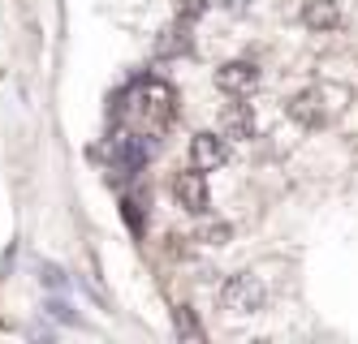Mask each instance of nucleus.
I'll return each mask as SVG.
<instances>
[{"instance_id": "4", "label": "nucleus", "mask_w": 358, "mask_h": 344, "mask_svg": "<svg viewBox=\"0 0 358 344\" xmlns=\"http://www.w3.org/2000/svg\"><path fill=\"white\" fill-rule=\"evenodd\" d=\"M224 160H229V142H224V134L203 129V134L190 138V164H194L199 172H216Z\"/></svg>"}, {"instance_id": "5", "label": "nucleus", "mask_w": 358, "mask_h": 344, "mask_svg": "<svg viewBox=\"0 0 358 344\" xmlns=\"http://www.w3.org/2000/svg\"><path fill=\"white\" fill-rule=\"evenodd\" d=\"M216 87H220L224 95L242 99V95H250L255 87H259V69H255L250 61H229V65L216 69Z\"/></svg>"}, {"instance_id": "12", "label": "nucleus", "mask_w": 358, "mask_h": 344, "mask_svg": "<svg viewBox=\"0 0 358 344\" xmlns=\"http://www.w3.org/2000/svg\"><path fill=\"white\" fill-rule=\"evenodd\" d=\"M177 13H182L186 22H194V17L208 13V0H177Z\"/></svg>"}, {"instance_id": "7", "label": "nucleus", "mask_w": 358, "mask_h": 344, "mask_svg": "<svg viewBox=\"0 0 358 344\" xmlns=\"http://www.w3.org/2000/svg\"><path fill=\"white\" fill-rule=\"evenodd\" d=\"M302 26L306 31H337L341 5L337 0H302Z\"/></svg>"}, {"instance_id": "10", "label": "nucleus", "mask_w": 358, "mask_h": 344, "mask_svg": "<svg viewBox=\"0 0 358 344\" xmlns=\"http://www.w3.org/2000/svg\"><path fill=\"white\" fill-rule=\"evenodd\" d=\"M255 134V117H250V108H242V112H234L229 117V125H224V138H250Z\"/></svg>"}, {"instance_id": "1", "label": "nucleus", "mask_w": 358, "mask_h": 344, "mask_svg": "<svg viewBox=\"0 0 358 344\" xmlns=\"http://www.w3.org/2000/svg\"><path fill=\"white\" fill-rule=\"evenodd\" d=\"M121 103H130V112L151 129H164L177 112V91L164 82V77H143V82H134V91H125Z\"/></svg>"}, {"instance_id": "15", "label": "nucleus", "mask_w": 358, "mask_h": 344, "mask_svg": "<svg viewBox=\"0 0 358 344\" xmlns=\"http://www.w3.org/2000/svg\"><path fill=\"white\" fill-rule=\"evenodd\" d=\"M246 9V0H229V13H242Z\"/></svg>"}, {"instance_id": "6", "label": "nucleus", "mask_w": 358, "mask_h": 344, "mask_svg": "<svg viewBox=\"0 0 358 344\" xmlns=\"http://www.w3.org/2000/svg\"><path fill=\"white\" fill-rule=\"evenodd\" d=\"M173 198H177V207H186L190 216H203V211H208V181H203V172L199 168L177 172L173 177Z\"/></svg>"}, {"instance_id": "14", "label": "nucleus", "mask_w": 358, "mask_h": 344, "mask_svg": "<svg viewBox=\"0 0 358 344\" xmlns=\"http://www.w3.org/2000/svg\"><path fill=\"white\" fill-rule=\"evenodd\" d=\"M203 241H208V246H224V241H229V224H212V228H203Z\"/></svg>"}, {"instance_id": "11", "label": "nucleus", "mask_w": 358, "mask_h": 344, "mask_svg": "<svg viewBox=\"0 0 358 344\" xmlns=\"http://www.w3.org/2000/svg\"><path fill=\"white\" fill-rule=\"evenodd\" d=\"M121 216H125V224H130L134 237H143V202L138 198H125L121 202Z\"/></svg>"}, {"instance_id": "8", "label": "nucleus", "mask_w": 358, "mask_h": 344, "mask_svg": "<svg viewBox=\"0 0 358 344\" xmlns=\"http://www.w3.org/2000/svg\"><path fill=\"white\" fill-rule=\"evenodd\" d=\"M289 117H294L298 125H306V129H320V125H324V95H320V91L294 95V99H289Z\"/></svg>"}, {"instance_id": "2", "label": "nucleus", "mask_w": 358, "mask_h": 344, "mask_svg": "<svg viewBox=\"0 0 358 344\" xmlns=\"http://www.w3.org/2000/svg\"><path fill=\"white\" fill-rule=\"evenodd\" d=\"M220 306L229 314H255L264 306V284L255 276H229L224 288H220Z\"/></svg>"}, {"instance_id": "9", "label": "nucleus", "mask_w": 358, "mask_h": 344, "mask_svg": "<svg viewBox=\"0 0 358 344\" xmlns=\"http://www.w3.org/2000/svg\"><path fill=\"white\" fill-rule=\"evenodd\" d=\"M173 327H177V336H182V340H203V327H199V319H194L190 306H177L173 310Z\"/></svg>"}, {"instance_id": "13", "label": "nucleus", "mask_w": 358, "mask_h": 344, "mask_svg": "<svg viewBox=\"0 0 358 344\" xmlns=\"http://www.w3.org/2000/svg\"><path fill=\"white\" fill-rule=\"evenodd\" d=\"M39 280L48 288H65V276H61V267H52V262H39Z\"/></svg>"}, {"instance_id": "3", "label": "nucleus", "mask_w": 358, "mask_h": 344, "mask_svg": "<svg viewBox=\"0 0 358 344\" xmlns=\"http://www.w3.org/2000/svg\"><path fill=\"white\" fill-rule=\"evenodd\" d=\"M147 138H138V134H117L113 142H108V155H113V168H117V177H130V172H138L143 164H147Z\"/></svg>"}]
</instances>
